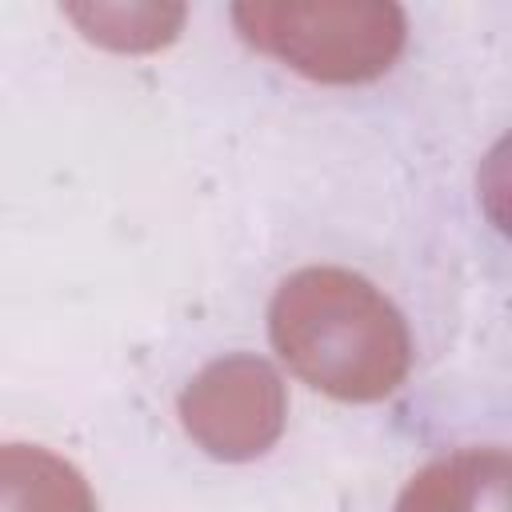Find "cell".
I'll return each instance as SVG.
<instances>
[{"instance_id":"7a4b0ae2","label":"cell","mask_w":512,"mask_h":512,"mask_svg":"<svg viewBox=\"0 0 512 512\" xmlns=\"http://www.w3.org/2000/svg\"><path fill=\"white\" fill-rule=\"evenodd\" d=\"M236 32L264 56L316 84H368L384 76L408 40L404 8L352 4H236Z\"/></svg>"},{"instance_id":"6da1fadb","label":"cell","mask_w":512,"mask_h":512,"mask_svg":"<svg viewBox=\"0 0 512 512\" xmlns=\"http://www.w3.org/2000/svg\"><path fill=\"white\" fill-rule=\"evenodd\" d=\"M276 356L316 392L344 404L392 396L412 368L400 308L360 272L312 264L280 280L268 304Z\"/></svg>"},{"instance_id":"277c9868","label":"cell","mask_w":512,"mask_h":512,"mask_svg":"<svg viewBox=\"0 0 512 512\" xmlns=\"http://www.w3.org/2000/svg\"><path fill=\"white\" fill-rule=\"evenodd\" d=\"M508 484V448H456L416 468L396 512H508Z\"/></svg>"},{"instance_id":"3957f363","label":"cell","mask_w":512,"mask_h":512,"mask_svg":"<svg viewBox=\"0 0 512 512\" xmlns=\"http://www.w3.org/2000/svg\"><path fill=\"white\" fill-rule=\"evenodd\" d=\"M184 432L216 460L264 456L288 420V392L280 372L248 352L204 364L176 400Z\"/></svg>"},{"instance_id":"5b68a950","label":"cell","mask_w":512,"mask_h":512,"mask_svg":"<svg viewBox=\"0 0 512 512\" xmlns=\"http://www.w3.org/2000/svg\"><path fill=\"white\" fill-rule=\"evenodd\" d=\"M0 512H96L76 464L40 444H0Z\"/></svg>"}]
</instances>
